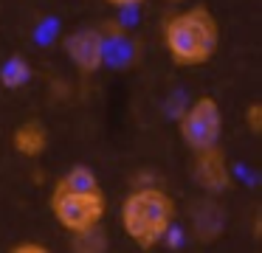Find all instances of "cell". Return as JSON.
I'll return each mask as SVG.
<instances>
[{"mask_svg":"<svg viewBox=\"0 0 262 253\" xmlns=\"http://www.w3.org/2000/svg\"><path fill=\"white\" fill-rule=\"evenodd\" d=\"M51 217L71 236L99 228L107 217V194L91 166H71L48 197Z\"/></svg>","mask_w":262,"mask_h":253,"instance_id":"obj_1","label":"cell"},{"mask_svg":"<svg viewBox=\"0 0 262 253\" xmlns=\"http://www.w3.org/2000/svg\"><path fill=\"white\" fill-rule=\"evenodd\" d=\"M178 219V202L161 186H136L119 205L124 236L141 250H152L169 239Z\"/></svg>","mask_w":262,"mask_h":253,"instance_id":"obj_2","label":"cell"},{"mask_svg":"<svg viewBox=\"0 0 262 253\" xmlns=\"http://www.w3.org/2000/svg\"><path fill=\"white\" fill-rule=\"evenodd\" d=\"M161 39L175 65L200 67L214 59L220 48V22L206 6H189L166 17Z\"/></svg>","mask_w":262,"mask_h":253,"instance_id":"obj_3","label":"cell"},{"mask_svg":"<svg viewBox=\"0 0 262 253\" xmlns=\"http://www.w3.org/2000/svg\"><path fill=\"white\" fill-rule=\"evenodd\" d=\"M178 132H181V141L192 152L220 146L223 110L214 96H198V99L189 101L183 107V112L178 116Z\"/></svg>","mask_w":262,"mask_h":253,"instance_id":"obj_4","label":"cell"},{"mask_svg":"<svg viewBox=\"0 0 262 253\" xmlns=\"http://www.w3.org/2000/svg\"><path fill=\"white\" fill-rule=\"evenodd\" d=\"M71 65L85 76H93L104 67V37L99 28H76L62 39Z\"/></svg>","mask_w":262,"mask_h":253,"instance_id":"obj_5","label":"cell"},{"mask_svg":"<svg viewBox=\"0 0 262 253\" xmlns=\"http://www.w3.org/2000/svg\"><path fill=\"white\" fill-rule=\"evenodd\" d=\"M192 180L206 194H223L231 189V166L223 146L192 152Z\"/></svg>","mask_w":262,"mask_h":253,"instance_id":"obj_6","label":"cell"},{"mask_svg":"<svg viewBox=\"0 0 262 253\" xmlns=\"http://www.w3.org/2000/svg\"><path fill=\"white\" fill-rule=\"evenodd\" d=\"M12 146L23 157H40L48 149V129L42 121H23L12 129Z\"/></svg>","mask_w":262,"mask_h":253,"instance_id":"obj_7","label":"cell"},{"mask_svg":"<svg viewBox=\"0 0 262 253\" xmlns=\"http://www.w3.org/2000/svg\"><path fill=\"white\" fill-rule=\"evenodd\" d=\"M223 222H226V217H223V211L217 208V202H211V200H203V202H200V205L192 211L194 234H198L203 242H211V239H214V236L223 231Z\"/></svg>","mask_w":262,"mask_h":253,"instance_id":"obj_8","label":"cell"},{"mask_svg":"<svg viewBox=\"0 0 262 253\" xmlns=\"http://www.w3.org/2000/svg\"><path fill=\"white\" fill-rule=\"evenodd\" d=\"M31 79V65L26 56H9L3 65H0V84L6 90H20L26 87Z\"/></svg>","mask_w":262,"mask_h":253,"instance_id":"obj_9","label":"cell"},{"mask_svg":"<svg viewBox=\"0 0 262 253\" xmlns=\"http://www.w3.org/2000/svg\"><path fill=\"white\" fill-rule=\"evenodd\" d=\"M107 247H110V239L102 225L71 236V253H107Z\"/></svg>","mask_w":262,"mask_h":253,"instance_id":"obj_10","label":"cell"},{"mask_svg":"<svg viewBox=\"0 0 262 253\" xmlns=\"http://www.w3.org/2000/svg\"><path fill=\"white\" fill-rule=\"evenodd\" d=\"M245 127H248L251 135L262 132V104L259 101H251V104L245 107Z\"/></svg>","mask_w":262,"mask_h":253,"instance_id":"obj_11","label":"cell"},{"mask_svg":"<svg viewBox=\"0 0 262 253\" xmlns=\"http://www.w3.org/2000/svg\"><path fill=\"white\" fill-rule=\"evenodd\" d=\"M9 253H51V247L42 245V242H31V239H26V242H17V245H14Z\"/></svg>","mask_w":262,"mask_h":253,"instance_id":"obj_12","label":"cell"},{"mask_svg":"<svg viewBox=\"0 0 262 253\" xmlns=\"http://www.w3.org/2000/svg\"><path fill=\"white\" fill-rule=\"evenodd\" d=\"M104 3L113 6V9H119V11H127V9H138L144 0H104Z\"/></svg>","mask_w":262,"mask_h":253,"instance_id":"obj_13","label":"cell"},{"mask_svg":"<svg viewBox=\"0 0 262 253\" xmlns=\"http://www.w3.org/2000/svg\"><path fill=\"white\" fill-rule=\"evenodd\" d=\"M169 3H186V0H169Z\"/></svg>","mask_w":262,"mask_h":253,"instance_id":"obj_14","label":"cell"}]
</instances>
